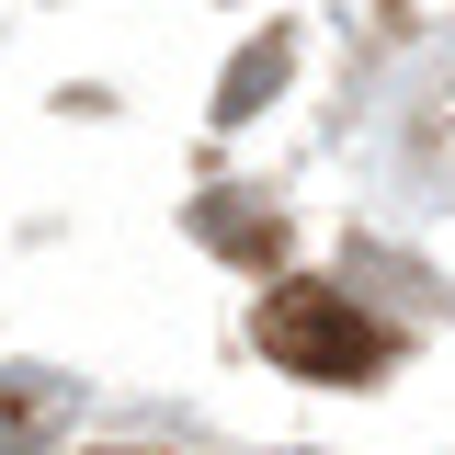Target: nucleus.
Listing matches in <instances>:
<instances>
[{
    "label": "nucleus",
    "mask_w": 455,
    "mask_h": 455,
    "mask_svg": "<svg viewBox=\"0 0 455 455\" xmlns=\"http://www.w3.org/2000/svg\"><path fill=\"white\" fill-rule=\"evenodd\" d=\"M262 353H274L284 376H307V387H364L387 364V331L341 284H274L262 296Z\"/></svg>",
    "instance_id": "nucleus-1"
},
{
    "label": "nucleus",
    "mask_w": 455,
    "mask_h": 455,
    "mask_svg": "<svg viewBox=\"0 0 455 455\" xmlns=\"http://www.w3.org/2000/svg\"><path fill=\"white\" fill-rule=\"evenodd\" d=\"M194 228H205V239H217L228 262H274V239H284V228L262 217V205H251V194H217V205H205V217H194Z\"/></svg>",
    "instance_id": "nucleus-2"
},
{
    "label": "nucleus",
    "mask_w": 455,
    "mask_h": 455,
    "mask_svg": "<svg viewBox=\"0 0 455 455\" xmlns=\"http://www.w3.org/2000/svg\"><path fill=\"white\" fill-rule=\"evenodd\" d=\"M274 80H284V35H262V46L239 57V68H228V92H217V114H251V103H262V92H274Z\"/></svg>",
    "instance_id": "nucleus-3"
},
{
    "label": "nucleus",
    "mask_w": 455,
    "mask_h": 455,
    "mask_svg": "<svg viewBox=\"0 0 455 455\" xmlns=\"http://www.w3.org/2000/svg\"><path fill=\"white\" fill-rule=\"evenodd\" d=\"M46 433V387H0V455H23Z\"/></svg>",
    "instance_id": "nucleus-4"
}]
</instances>
